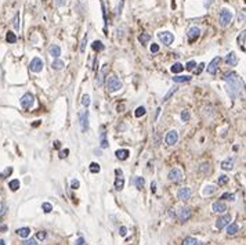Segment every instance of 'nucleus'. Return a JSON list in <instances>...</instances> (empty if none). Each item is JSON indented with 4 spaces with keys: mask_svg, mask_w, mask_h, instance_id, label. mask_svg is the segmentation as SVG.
I'll return each instance as SVG.
<instances>
[{
    "mask_svg": "<svg viewBox=\"0 0 246 245\" xmlns=\"http://www.w3.org/2000/svg\"><path fill=\"white\" fill-rule=\"evenodd\" d=\"M223 79L228 83V87H230L228 91L231 93V96L232 97H235L236 94L239 93V90L242 89V86H243L241 78H239L235 72H227V73H224Z\"/></svg>",
    "mask_w": 246,
    "mask_h": 245,
    "instance_id": "1",
    "label": "nucleus"
},
{
    "mask_svg": "<svg viewBox=\"0 0 246 245\" xmlns=\"http://www.w3.org/2000/svg\"><path fill=\"white\" fill-rule=\"evenodd\" d=\"M120 89H122V83L116 76H111V78L107 79V90L109 93H115V91L120 90Z\"/></svg>",
    "mask_w": 246,
    "mask_h": 245,
    "instance_id": "2",
    "label": "nucleus"
},
{
    "mask_svg": "<svg viewBox=\"0 0 246 245\" xmlns=\"http://www.w3.org/2000/svg\"><path fill=\"white\" fill-rule=\"evenodd\" d=\"M232 17H234V14H232L231 10H228V8H223V10L220 11V25L221 26H228L230 24H231V21H232Z\"/></svg>",
    "mask_w": 246,
    "mask_h": 245,
    "instance_id": "3",
    "label": "nucleus"
},
{
    "mask_svg": "<svg viewBox=\"0 0 246 245\" xmlns=\"http://www.w3.org/2000/svg\"><path fill=\"white\" fill-rule=\"evenodd\" d=\"M158 37H159V40H161L163 44H166V46H170L171 43H173V40H174V35L171 32H159L158 33Z\"/></svg>",
    "mask_w": 246,
    "mask_h": 245,
    "instance_id": "4",
    "label": "nucleus"
},
{
    "mask_svg": "<svg viewBox=\"0 0 246 245\" xmlns=\"http://www.w3.org/2000/svg\"><path fill=\"white\" fill-rule=\"evenodd\" d=\"M33 101H35L33 94L25 93V94H24V96L21 97V105H22V108H31V107L33 105Z\"/></svg>",
    "mask_w": 246,
    "mask_h": 245,
    "instance_id": "5",
    "label": "nucleus"
},
{
    "mask_svg": "<svg viewBox=\"0 0 246 245\" xmlns=\"http://www.w3.org/2000/svg\"><path fill=\"white\" fill-rule=\"evenodd\" d=\"M167 177H169V180H170V181L177 183V181H180L182 179V172L178 169V168H173V169H170Z\"/></svg>",
    "mask_w": 246,
    "mask_h": 245,
    "instance_id": "6",
    "label": "nucleus"
},
{
    "mask_svg": "<svg viewBox=\"0 0 246 245\" xmlns=\"http://www.w3.org/2000/svg\"><path fill=\"white\" fill-rule=\"evenodd\" d=\"M43 65L44 64H43L42 60H40L39 57H35L32 61H31V64H29V69H31L32 72H40L43 69Z\"/></svg>",
    "mask_w": 246,
    "mask_h": 245,
    "instance_id": "7",
    "label": "nucleus"
},
{
    "mask_svg": "<svg viewBox=\"0 0 246 245\" xmlns=\"http://www.w3.org/2000/svg\"><path fill=\"white\" fill-rule=\"evenodd\" d=\"M164 141H166V144H169V145H174L178 141V133L176 130H170V132L166 134V137H164Z\"/></svg>",
    "mask_w": 246,
    "mask_h": 245,
    "instance_id": "8",
    "label": "nucleus"
},
{
    "mask_svg": "<svg viewBox=\"0 0 246 245\" xmlns=\"http://www.w3.org/2000/svg\"><path fill=\"white\" fill-rule=\"evenodd\" d=\"M221 62V58L220 57H214L213 60L210 61V64L207 65V72L212 73V75H214V73L217 72V69H218V64Z\"/></svg>",
    "mask_w": 246,
    "mask_h": 245,
    "instance_id": "9",
    "label": "nucleus"
},
{
    "mask_svg": "<svg viewBox=\"0 0 246 245\" xmlns=\"http://www.w3.org/2000/svg\"><path fill=\"white\" fill-rule=\"evenodd\" d=\"M115 173H116V180H115V188L118 191H120L122 188H123V186H125V180H123V172H122V169H116L115 170Z\"/></svg>",
    "mask_w": 246,
    "mask_h": 245,
    "instance_id": "10",
    "label": "nucleus"
},
{
    "mask_svg": "<svg viewBox=\"0 0 246 245\" xmlns=\"http://www.w3.org/2000/svg\"><path fill=\"white\" fill-rule=\"evenodd\" d=\"M230 222H231V215H224V216H220L217 219V222H216V227H217L218 230H221V229H224L227 224H230Z\"/></svg>",
    "mask_w": 246,
    "mask_h": 245,
    "instance_id": "11",
    "label": "nucleus"
},
{
    "mask_svg": "<svg viewBox=\"0 0 246 245\" xmlns=\"http://www.w3.org/2000/svg\"><path fill=\"white\" fill-rule=\"evenodd\" d=\"M80 126H82V130L86 132L89 130V111H83L80 112Z\"/></svg>",
    "mask_w": 246,
    "mask_h": 245,
    "instance_id": "12",
    "label": "nucleus"
},
{
    "mask_svg": "<svg viewBox=\"0 0 246 245\" xmlns=\"http://www.w3.org/2000/svg\"><path fill=\"white\" fill-rule=\"evenodd\" d=\"M225 62L230 65V67H235L238 64V55L235 54V51H230L228 54L225 55Z\"/></svg>",
    "mask_w": 246,
    "mask_h": 245,
    "instance_id": "13",
    "label": "nucleus"
},
{
    "mask_svg": "<svg viewBox=\"0 0 246 245\" xmlns=\"http://www.w3.org/2000/svg\"><path fill=\"white\" fill-rule=\"evenodd\" d=\"M200 35V29L198 28V26H192V28L188 31V33H187V36H188L189 42H194V40H196L198 37H199Z\"/></svg>",
    "mask_w": 246,
    "mask_h": 245,
    "instance_id": "14",
    "label": "nucleus"
},
{
    "mask_svg": "<svg viewBox=\"0 0 246 245\" xmlns=\"http://www.w3.org/2000/svg\"><path fill=\"white\" fill-rule=\"evenodd\" d=\"M177 197H178V199L185 201V199H188L189 197H191V190H189L188 187L180 188V190H178V193H177Z\"/></svg>",
    "mask_w": 246,
    "mask_h": 245,
    "instance_id": "15",
    "label": "nucleus"
},
{
    "mask_svg": "<svg viewBox=\"0 0 246 245\" xmlns=\"http://www.w3.org/2000/svg\"><path fill=\"white\" fill-rule=\"evenodd\" d=\"M212 208H213V211H214L216 213H224L225 211H227V205H225V204H224L223 201L214 202Z\"/></svg>",
    "mask_w": 246,
    "mask_h": 245,
    "instance_id": "16",
    "label": "nucleus"
},
{
    "mask_svg": "<svg viewBox=\"0 0 246 245\" xmlns=\"http://www.w3.org/2000/svg\"><path fill=\"white\" fill-rule=\"evenodd\" d=\"M107 72H108V65H104L102 71H101V72L98 73V76H97V79H96L97 86H102L104 79H105V73H107Z\"/></svg>",
    "mask_w": 246,
    "mask_h": 245,
    "instance_id": "17",
    "label": "nucleus"
},
{
    "mask_svg": "<svg viewBox=\"0 0 246 245\" xmlns=\"http://www.w3.org/2000/svg\"><path fill=\"white\" fill-rule=\"evenodd\" d=\"M189 217H191V211H189V208H181L180 209V216H178V219L181 220V222H185V220H188Z\"/></svg>",
    "mask_w": 246,
    "mask_h": 245,
    "instance_id": "18",
    "label": "nucleus"
},
{
    "mask_svg": "<svg viewBox=\"0 0 246 245\" xmlns=\"http://www.w3.org/2000/svg\"><path fill=\"white\" fill-rule=\"evenodd\" d=\"M49 53H50V55H53L54 58H58L61 55V49L60 46H57V44H53V46L49 49Z\"/></svg>",
    "mask_w": 246,
    "mask_h": 245,
    "instance_id": "19",
    "label": "nucleus"
},
{
    "mask_svg": "<svg viewBox=\"0 0 246 245\" xmlns=\"http://www.w3.org/2000/svg\"><path fill=\"white\" fill-rule=\"evenodd\" d=\"M115 155H116V158H118V159H120V161H125V159L129 158L130 152H129V150H118V151L115 152Z\"/></svg>",
    "mask_w": 246,
    "mask_h": 245,
    "instance_id": "20",
    "label": "nucleus"
},
{
    "mask_svg": "<svg viewBox=\"0 0 246 245\" xmlns=\"http://www.w3.org/2000/svg\"><path fill=\"white\" fill-rule=\"evenodd\" d=\"M227 234L228 235H235L239 230V226L236 223H231V224H227Z\"/></svg>",
    "mask_w": 246,
    "mask_h": 245,
    "instance_id": "21",
    "label": "nucleus"
},
{
    "mask_svg": "<svg viewBox=\"0 0 246 245\" xmlns=\"http://www.w3.org/2000/svg\"><path fill=\"white\" fill-rule=\"evenodd\" d=\"M101 148H107L108 147V140H107V133H105V127L101 126Z\"/></svg>",
    "mask_w": 246,
    "mask_h": 245,
    "instance_id": "22",
    "label": "nucleus"
},
{
    "mask_svg": "<svg viewBox=\"0 0 246 245\" xmlns=\"http://www.w3.org/2000/svg\"><path fill=\"white\" fill-rule=\"evenodd\" d=\"M189 80H191V76L189 75H178L173 78V82H176V83H185V82H189Z\"/></svg>",
    "mask_w": 246,
    "mask_h": 245,
    "instance_id": "23",
    "label": "nucleus"
},
{
    "mask_svg": "<svg viewBox=\"0 0 246 245\" xmlns=\"http://www.w3.org/2000/svg\"><path fill=\"white\" fill-rule=\"evenodd\" d=\"M221 168L224 170H231L232 168H234V159L228 158V159H225V161H223V162H221Z\"/></svg>",
    "mask_w": 246,
    "mask_h": 245,
    "instance_id": "24",
    "label": "nucleus"
},
{
    "mask_svg": "<svg viewBox=\"0 0 246 245\" xmlns=\"http://www.w3.org/2000/svg\"><path fill=\"white\" fill-rule=\"evenodd\" d=\"M17 234L19 235V237H22V238H26V237H29V234H31V229H29V227H21V229H18L17 230Z\"/></svg>",
    "mask_w": 246,
    "mask_h": 245,
    "instance_id": "25",
    "label": "nucleus"
},
{
    "mask_svg": "<svg viewBox=\"0 0 246 245\" xmlns=\"http://www.w3.org/2000/svg\"><path fill=\"white\" fill-rule=\"evenodd\" d=\"M184 69V67H182V64H180V62H176V64H173L171 65V68H170V71L173 73H180Z\"/></svg>",
    "mask_w": 246,
    "mask_h": 245,
    "instance_id": "26",
    "label": "nucleus"
},
{
    "mask_svg": "<svg viewBox=\"0 0 246 245\" xmlns=\"http://www.w3.org/2000/svg\"><path fill=\"white\" fill-rule=\"evenodd\" d=\"M51 67H53V69H55V71H61V69L64 68V61H61V60H58V58H55Z\"/></svg>",
    "mask_w": 246,
    "mask_h": 245,
    "instance_id": "27",
    "label": "nucleus"
},
{
    "mask_svg": "<svg viewBox=\"0 0 246 245\" xmlns=\"http://www.w3.org/2000/svg\"><path fill=\"white\" fill-rule=\"evenodd\" d=\"M245 36H246L245 31H242V32H241V35L238 36V44H239V47H242L243 51H245Z\"/></svg>",
    "mask_w": 246,
    "mask_h": 245,
    "instance_id": "28",
    "label": "nucleus"
},
{
    "mask_svg": "<svg viewBox=\"0 0 246 245\" xmlns=\"http://www.w3.org/2000/svg\"><path fill=\"white\" fill-rule=\"evenodd\" d=\"M6 40H7L8 43H15V42H17V36H15V33L11 32V31H8L7 35H6Z\"/></svg>",
    "mask_w": 246,
    "mask_h": 245,
    "instance_id": "29",
    "label": "nucleus"
},
{
    "mask_svg": "<svg viewBox=\"0 0 246 245\" xmlns=\"http://www.w3.org/2000/svg\"><path fill=\"white\" fill-rule=\"evenodd\" d=\"M150 39H151L150 33H141V35L138 36V40H140V43L141 44H145L147 42H150Z\"/></svg>",
    "mask_w": 246,
    "mask_h": 245,
    "instance_id": "30",
    "label": "nucleus"
},
{
    "mask_svg": "<svg viewBox=\"0 0 246 245\" xmlns=\"http://www.w3.org/2000/svg\"><path fill=\"white\" fill-rule=\"evenodd\" d=\"M91 47H93V50H96V51H102L104 50V44L101 43L100 40H96V42L91 44Z\"/></svg>",
    "mask_w": 246,
    "mask_h": 245,
    "instance_id": "31",
    "label": "nucleus"
},
{
    "mask_svg": "<svg viewBox=\"0 0 246 245\" xmlns=\"http://www.w3.org/2000/svg\"><path fill=\"white\" fill-rule=\"evenodd\" d=\"M8 186H10L11 191H17L18 188H19V186H21V183H19V180H17V179H15V180H11Z\"/></svg>",
    "mask_w": 246,
    "mask_h": 245,
    "instance_id": "32",
    "label": "nucleus"
},
{
    "mask_svg": "<svg viewBox=\"0 0 246 245\" xmlns=\"http://www.w3.org/2000/svg\"><path fill=\"white\" fill-rule=\"evenodd\" d=\"M101 170V166L98 165L97 162H91L90 163V172L91 173H98Z\"/></svg>",
    "mask_w": 246,
    "mask_h": 245,
    "instance_id": "33",
    "label": "nucleus"
},
{
    "mask_svg": "<svg viewBox=\"0 0 246 245\" xmlns=\"http://www.w3.org/2000/svg\"><path fill=\"white\" fill-rule=\"evenodd\" d=\"M11 173H13V168H11V166H8V168H6V169H4V172L0 173V177H1V179H7V176H10Z\"/></svg>",
    "mask_w": 246,
    "mask_h": 245,
    "instance_id": "34",
    "label": "nucleus"
},
{
    "mask_svg": "<svg viewBox=\"0 0 246 245\" xmlns=\"http://www.w3.org/2000/svg\"><path fill=\"white\" fill-rule=\"evenodd\" d=\"M198 241H196L194 237H187L184 241H182V245H196Z\"/></svg>",
    "mask_w": 246,
    "mask_h": 245,
    "instance_id": "35",
    "label": "nucleus"
},
{
    "mask_svg": "<svg viewBox=\"0 0 246 245\" xmlns=\"http://www.w3.org/2000/svg\"><path fill=\"white\" fill-rule=\"evenodd\" d=\"M42 209L46 213H50L51 211H53V205H51V204H49V202H43V204H42Z\"/></svg>",
    "mask_w": 246,
    "mask_h": 245,
    "instance_id": "36",
    "label": "nucleus"
},
{
    "mask_svg": "<svg viewBox=\"0 0 246 245\" xmlns=\"http://www.w3.org/2000/svg\"><path fill=\"white\" fill-rule=\"evenodd\" d=\"M216 191V188L213 187V186H206V187L203 188V194L205 195H212Z\"/></svg>",
    "mask_w": 246,
    "mask_h": 245,
    "instance_id": "37",
    "label": "nucleus"
},
{
    "mask_svg": "<svg viewBox=\"0 0 246 245\" xmlns=\"http://www.w3.org/2000/svg\"><path fill=\"white\" fill-rule=\"evenodd\" d=\"M176 91H177V87H171L170 90H169L167 93H166V96H164V97H163V101H167L169 98H170L171 96H173V94L176 93Z\"/></svg>",
    "mask_w": 246,
    "mask_h": 245,
    "instance_id": "38",
    "label": "nucleus"
},
{
    "mask_svg": "<svg viewBox=\"0 0 246 245\" xmlns=\"http://www.w3.org/2000/svg\"><path fill=\"white\" fill-rule=\"evenodd\" d=\"M134 183H136V187L138 188V190H141V188L144 187V179L143 177H136Z\"/></svg>",
    "mask_w": 246,
    "mask_h": 245,
    "instance_id": "39",
    "label": "nucleus"
},
{
    "mask_svg": "<svg viewBox=\"0 0 246 245\" xmlns=\"http://www.w3.org/2000/svg\"><path fill=\"white\" fill-rule=\"evenodd\" d=\"M134 115H136L137 118H140V116L145 115V107H138V108L136 109V112H134Z\"/></svg>",
    "mask_w": 246,
    "mask_h": 245,
    "instance_id": "40",
    "label": "nucleus"
},
{
    "mask_svg": "<svg viewBox=\"0 0 246 245\" xmlns=\"http://www.w3.org/2000/svg\"><path fill=\"white\" fill-rule=\"evenodd\" d=\"M181 119H182V122H188L189 119H191V115H189V112L187 109H184L181 112Z\"/></svg>",
    "mask_w": 246,
    "mask_h": 245,
    "instance_id": "41",
    "label": "nucleus"
},
{
    "mask_svg": "<svg viewBox=\"0 0 246 245\" xmlns=\"http://www.w3.org/2000/svg\"><path fill=\"white\" fill-rule=\"evenodd\" d=\"M82 104L84 105L86 108L90 105V96H89V94H84V96L82 97Z\"/></svg>",
    "mask_w": 246,
    "mask_h": 245,
    "instance_id": "42",
    "label": "nucleus"
},
{
    "mask_svg": "<svg viewBox=\"0 0 246 245\" xmlns=\"http://www.w3.org/2000/svg\"><path fill=\"white\" fill-rule=\"evenodd\" d=\"M209 163H202V168H200V172L203 173V175H206V173L210 172V168H209Z\"/></svg>",
    "mask_w": 246,
    "mask_h": 245,
    "instance_id": "43",
    "label": "nucleus"
},
{
    "mask_svg": "<svg viewBox=\"0 0 246 245\" xmlns=\"http://www.w3.org/2000/svg\"><path fill=\"white\" fill-rule=\"evenodd\" d=\"M86 44H87V33L83 36V40H82V46H80V51H82V53L86 51Z\"/></svg>",
    "mask_w": 246,
    "mask_h": 245,
    "instance_id": "44",
    "label": "nucleus"
},
{
    "mask_svg": "<svg viewBox=\"0 0 246 245\" xmlns=\"http://www.w3.org/2000/svg\"><path fill=\"white\" fill-rule=\"evenodd\" d=\"M221 199H230V201H234V199H235V195L230 194V193H225V194H223Z\"/></svg>",
    "mask_w": 246,
    "mask_h": 245,
    "instance_id": "45",
    "label": "nucleus"
},
{
    "mask_svg": "<svg viewBox=\"0 0 246 245\" xmlns=\"http://www.w3.org/2000/svg\"><path fill=\"white\" fill-rule=\"evenodd\" d=\"M79 186H80V183H79L78 179H73V180L71 181V188H72V190H76V188H79Z\"/></svg>",
    "mask_w": 246,
    "mask_h": 245,
    "instance_id": "46",
    "label": "nucleus"
},
{
    "mask_svg": "<svg viewBox=\"0 0 246 245\" xmlns=\"http://www.w3.org/2000/svg\"><path fill=\"white\" fill-rule=\"evenodd\" d=\"M46 231H39L37 234H36V238L37 240H40V241H43V240H46Z\"/></svg>",
    "mask_w": 246,
    "mask_h": 245,
    "instance_id": "47",
    "label": "nucleus"
},
{
    "mask_svg": "<svg viewBox=\"0 0 246 245\" xmlns=\"http://www.w3.org/2000/svg\"><path fill=\"white\" fill-rule=\"evenodd\" d=\"M227 181H228V177H227V176H224V175L218 177V186H223V184H225V183H227Z\"/></svg>",
    "mask_w": 246,
    "mask_h": 245,
    "instance_id": "48",
    "label": "nucleus"
},
{
    "mask_svg": "<svg viewBox=\"0 0 246 245\" xmlns=\"http://www.w3.org/2000/svg\"><path fill=\"white\" fill-rule=\"evenodd\" d=\"M13 24H14V28H15V29H19V14L15 15L14 22H13Z\"/></svg>",
    "mask_w": 246,
    "mask_h": 245,
    "instance_id": "49",
    "label": "nucleus"
},
{
    "mask_svg": "<svg viewBox=\"0 0 246 245\" xmlns=\"http://www.w3.org/2000/svg\"><path fill=\"white\" fill-rule=\"evenodd\" d=\"M196 65V62L195 61H189V62H187V65H185V68L188 69V71H192L194 69V67Z\"/></svg>",
    "mask_w": 246,
    "mask_h": 245,
    "instance_id": "50",
    "label": "nucleus"
},
{
    "mask_svg": "<svg viewBox=\"0 0 246 245\" xmlns=\"http://www.w3.org/2000/svg\"><path fill=\"white\" fill-rule=\"evenodd\" d=\"M24 245H37V244H36V240L29 238V240H25V241H24Z\"/></svg>",
    "mask_w": 246,
    "mask_h": 245,
    "instance_id": "51",
    "label": "nucleus"
},
{
    "mask_svg": "<svg viewBox=\"0 0 246 245\" xmlns=\"http://www.w3.org/2000/svg\"><path fill=\"white\" fill-rule=\"evenodd\" d=\"M150 50H151V53H158V51H159V46H158V44H155V43H152V44H151Z\"/></svg>",
    "mask_w": 246,
    "mask_h": 245,
    "instance_id": "52",
    "label": "nucleus"
},
{
    "mask_svg": "<svg viewBox=\"0 0 246 245\" xmlns=\"http://www.w3.org/2000/svg\"><path fill=\"white\" fill-rule=\"evenodd\" d=\"M119 231H120V233H119V234H120V235H122V237H125V235H126V234H127V229H126V227H125V226H122V227H120V229H119Z\"/></svg>",
    "mask_w": 246,
    "mask_h": 245,
    "instance_id": "53",
    "label": "nucleus"
},
{
    "mask_svg": "<svg viewBox=\"0 0 246 245\" xmlns=\"http://www.w3.org/2000/svg\"><path fill=\"white\" fill-rule=\"evenodd\" d=\"M65 4H67V0H55V6H58V7H62Z\"/></svg>",
    "mask_w": 246,
    "mask_h": 245,
    "instance_id": "54",
    "label": "nucleus"
},
{
    "mask_svg": "<svg viewBox=\"0 0 246 245\" xmlns=\"http://www.w3.org/2000/svg\"><path fill=\"white\" fill-rule=\"evenodd\" d=\"M6 211H7V205L3 204V206H1V212H0V217H3L4 215H6Z\"/></svg>",
    "mask_w": 246,
    "mask_h": 245,
    "instance_id": "55",
    "label": "nucleus"
},
{
    "mask_svg": "<svg viewBox=\"0 0 246 245\" xmlns=\"http://www.w3.org/2000/svg\"><path fill=\"white\" fill-rule=\"evenodd\" d=\"M68 152H69V150H65V151H61V152H60V158H65V157L68 155Z\"/></svg>",
    "mask_w": 246,
    "mask_h": 245,
    "instance_id": "56",
    "label": "nucleus"
},
{
    "mask_svg": "<svg viewBox=\"0 0 246 245\" xmlns=\"http://www.w3.org/2000/svg\"><path fill=\"white\" fill-rule=\"evenodd\" d=\"M75 244H76V245H83V244H84V240H83V238L80 237V238H78V240H76Z\"/></svg>",
    "mask_w": 246,
    "mask_h": 245,
    "instance_id": "57",
    "label": "nucleus"
},
{
    "mask_svg": "<svg viewBox=\"0 0 246 245\" xmlns=\"http://www.w3.org/2000/svg\"><path fill=\"white\" fill-rule=\"evenodd\" d=\"M118 112H123V109H125V104H120V105H118Z\"/></svg>",
    "mask_w": 246,
    "mask_h": 245,
    "instance_id": "58",
    "label": "nucleus"
},
{
    "mask_svg": "<svg viewBox=\"0 0 246 245\" xmlns=\"http://www.w3.org/2000/svg\"><path fill=\"white\" fill-rule=\"evenodd\" d=\"M151 190H152V193H155V191H156V184H155V183L151 184Z\"/></svg>",
    "mask_w": 246,
    "mask_h": 245,
    "instance_id": "59",
    "label": "nucleus"
},
{
    "mask_svg": "<svg viewBox=\"0 0 246 245\" xmlns=\"http://www.w3.org/2000/svg\"><path fill=\"white\" fill-rule=\"evenodd\" d=\"M203 67H205V64H199V68H198V71H196V73H199L202 69H203Z\"/></svg>",
    "mask_w": 246,
    "mask_h": 245,
    "instance_id": "60",
    "label": "nucleus"
},
{
    "mask_svg": "<svg viewBox=\"0 0 246 245\" xmlns=\"http://www.w3.org/2000/svg\"><path fill=\"white\" fill-rule=\"evenodd\" d=\"M97 67H98V60L96 58V61H94V67H93L94 71H97Z\"/></svg>",
    "mask_w": 246,
    "mask_h": 245,
    "instance_id": "61",
    "label": "nucleus"
},
{
    "mask_svg": "<svg viewBox=\"0 0 246 245\" xmlns=\"http://www.w3.org/2000/svg\"><path fill=\"white\" fill-rule=\"evenodd\" d=\"M54 147H55V148H60V141H55V143H54Z\"/></svg>",
    "mask_w": 246,
    "mask_h": 245,
    "instance_id": "62",
    "label": "nucleus"
},
{
    "mask_svg": "<svg viewBox=\"0 0 246 245\" xmlns=\"http://www.w3.org/2000/svg\"><path fill=\"white\" fill-rule=\"evenodd\" d=\"M0 245H6V241H4V240H0Z\"/></svg>",
    "mask_w": 246,
    "mask_h": 245,
    "instance_id": "63",
    "label": "nucleus"
}]
</instances>
